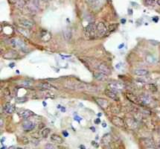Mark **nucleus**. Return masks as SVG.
<instances>
[{"label": "nucleus", "mask_w": 160, "mask_h": 149, "mask_svg": "<svg viewBox=\"0 0 160 149\" xmlns=\"http://www.w3.org/2000/svg\"><path fill=\"white\" fill-rule=\"evenodd\" d=\"M159 62H160V61H159Z\"/></svg>", "instance_id": "nucleus-45"}, {"label": "nucleus", "mask_w": 160, "mask_h": 149, "mask_svg": "<svg viewBox=\"0 0 160 149\" xmlns=\"http://www.w3.org/2000/svg\"><path fill=\"white\" fill-rule=\"evenodd\" d=\"M98 69L99 71L104 73V74H107V75L111 73V70H110V69L109 68V66H108L107 64H104V63H101V64H99L98 66Z\"/></svg>", "instance_id": "nucleus-10"}, {"label": "nucleus", "mask_w": 160, "mask_h": 149, "mask_svg": "<svg viewBox=\"0 0 160 149\" xmlns=\"http://www.w3.org/2000/svg\"><path fill=\"white\" fill-rule=\"evenodd\" d=\"M51 140H52L54 142H55V143H57V144H62L63 142V140L62 137H61L60 136H59V135L55 134V133H54V134L51 135Z\"/></svg>", "instance_id": "nucleus-21"}, {"label": "nucleus", "mask_w": 160, "mask_h": 149, "mask_svg": "<svg viewBox=\"0 0 160 149\" xmlns=\"http://www.w3.org/2000/svg\"><path fill=\"white\" fill-rule=\"evenodd\" d=\"M94 78L98 81H105L107 80V74H104V73L101 72H97L94 73Z\"/></svg>", "instance_id": "nucleus-11"}, {"label": "nucleus", "mask_w": 160, "mask_h": 149, "mask_svg": "<svg viewBox=\"0 0 160 149\" xmlns=\"http://www.w3.org/2000/svg\"><path fill=\"white\" fill-rule=\"evenodd\" d=\"M16 101L17 103H24L28 101V98L26 97H18L16 98Z\"/></svg>", "instance_id": "nucleus-27"}, {"label": "nucleus", "mask_w": 160, "mask_h": 149, "mask_svg": "<svg viewBox=\"0 0 160 149\" xmlns=\"http://www.w3.org/2000/svg\"><path fill=\"white\" fill-rule=\"evenodd\" d=\"M45 1H46V0H45Z\"/></svg>", "instance_id": "nucleus-44"}, {"label": "nucleus", "mask_w": 160, "mask_h": 149, "mask_svg": "<svg viewBox=\"0 0 160 149\" xmlns=\"http://www.w3.org/2000/svg\"><path fill=\"white\" fill-rule=\"evenodd\" d=\"M11 44L13 45L14 47H18L20 49H24L26 48L25 45H24V43L22 42V40L18 38H13L11 40Z\"/></svg>", "instance_id": "nucleus-8"}, {"label": "nucleus", "mask_w": 160, "mask_h": 149, "mask_svg": "<svg viewBox=\"0 0 160 149\" xmlns=\"http://www.w3.org/2000/svg\"><path fill=\"white\" fill-rule=\"evenodd\" d=\"M144 3L147 6H153L156 3V0H144Z\"/></svg>", "instance_id": "nucleus-25"}, {"label": "nucleus", "mask_w": 160, "mask_h": 149, "mask_svg": "<svg viewBox=\"0 0 160 149\" xmlns=\"http://www.w3.org/2000/svg\"><path fill=\"white\" fill-rule=\"evenodd\" d=\"M22 127H23V129L25 131H29L34 129L35 125L32 122H31V121H25L23 124H22Z\"/></svg>", "instance_id": "nucleus-13"}, {"label": "nucleus", "mask_w": 160, "mask_h": 149, "mask_svg": "<svg viewBox=\"0 0 160 149\" xmlns=\"http://www.w3.org/2000/svg\"><path fill=\"white\" fill-rule=\"evenodd\" d=\"M126 97L128 98V100H130L131 102L134 103V104H140V103H142L140 101V98H138V97H137L136 95H135L133 93H126Z\"/></svg>", "instance_id": "nucleus-9"}, {"label": "nucleus", "mask_w": 160, "mask_h": 149, "mask_svg": "<svg viewBox=\"0 0 160 149\" xmlns=\"http://www.w3.org/2000/svg\"><path fill=\"white\" fill-rule=\"evenodd\" d=\"M103 125V127H107V124L103 123V125Z\"/></svg>", "instance_id": "nucleus-40"}, {"label": "nucleus", "mask_w": 160, "mask_h": 149, "mask_svg": "<svg viewBox=\"0 0 160 149\" xmlns=\"http://www.w3.org/2000/svg\"><path fill=\"white\" fill-rule=\"evenodd\" d=\"M19 24L22 27L27 28H31L34 26V22L31 20H26V19H21L19 20Z\"/></svg>", "instance_id": "nucleus-7"}, {"label": "nucleus", "mask_w": 160, "mask_h": 149, "mask_svg": "<svg viewBox=\"0 0 160 149\" xmlns=\"http://www.w3.org/2000/svg\"><path fill=\"white\" fill-rule=\"evenodd\" d=\"M19 56V53L16 50H9L7 52H5L3 55V58L7 60H11V59H15Z\"/></svg>", "instance_id": "nucleus-5"}, {"label": "nucleus", "mask_w": 160, "mask_h": 149, "mask_svg": "<svg viewBox=\"0 0 160 149\" xmlns=\"http://www.w3.org/2000/svg\"><path fill=\"white\" fill-rule=\"evenodd\" d=\"M139 98H140L141 102L144 104H151V102H152V98H151L148 95H146V94L141 95Z\"/></svg>", "instance_id": "nucleus-16"}, {"label": "nucleus", "mask_w": 160, "mask_h": 149, "mask_svg": "<svg viewBox=\"0 0 160 149\" xmlns=\"http://www.w3.org/2000/svg\"><path fill=\"white\" fill-rule=\"evenodd\" d=\"M146 59H147V61L148 62V63H150V64H153V63L156 62V59H155L152 55H148V56H147L146 57Z\"/></svg>", "instance_id": "nucleus-28"}, {"label": "nucleus", "mask_w": 160, "mask_h": 149, "mask_svg": "<svg viewBox=\"0 0 160 149\" xmlns=\"http://www.w3.org/2000/svg\"><path fill=\"white\" fill-rule=\"evenodd\" d=\"M157 84L160 86V78H159V79H157Z\"/></svg>", "instance_id": "nucleus-36"}, {"label": "nucleus", "mask_w": 160, "mask_h": 149, "mask_svg": "<svg viewBox=\"0 0 160 149\" xmlns=\"http://www.w3.org/2000/svg\"><path fill=\"white\" fill-rule=\"evenodd\" d=\"M117 28V24H112L109 26V31H113L114 30H115V28Z\"/></svg>", "instance_id": "nucleus-30"}, {"label": "nucleus", "mask_w": 160, "mask_h": 149, "mask_svg": "<svg viewBox=\"0 0 160 149\" xmlns=\"http://www.w3.org/2000/svg\"><path fill=\"white\" fill-rule=\"evenodd\" d=\"M109 87L111 90L114 91L115 93H118V92H120L121 90L124 89V85L122 83L114 81L109 84Z\"/></svg>", "instance_id": "nucleus-3"}, {"label": "nucleus", "mask_w": 160, "mask_h": 149, "mask_svg": "<svg viewBox=\"0 0 160 149\" xmlns=\"http://www.w3.org/2000/svg\"><path fill=\"white\" fill-rule=\"evenodd\" d=\"M111 140H112V136L111 135L109 134V133H106L103 136L101 139V143L102 145H104V146H108L110 144L111 142Z\"/></svg>", "instance_id": "nucleus-14"}, {"label": "nucleus", "mask_w": 160, "mask_h": 149, "mask_svg": "<svg viewBox=\"0 0 160 149\" xmlns=\"http://www.w3.org/2000/svg\"><path fill=\"white\" fill-rule=\"evenodd\" d=\"M63 37L65 40L69 41V40H71L72 31L70 28H65V29L63 30Z\"/></svg>", "instance_id": "nucleus-22"}, {"label": "nucleus", "mask_w": 160, "mask_h": 149, "mask_svg": "<svg viewBox=\"0 0 160 149\" xmlns=\"http://www.w3.org/2000/svg\"><path fill=\"white\" fill-rule=\"evenodd\" d=\"M134 74L137 76H146L147 74H149V72L147 69H137L134 70Z\"/></svg>", "instance_id": "nucleus-20"}, {"label": "nucleus", "mask_w": 160, "mask_h": 149, "mask_svg": "<svg viewBox=\"0 0 160 149\" xmlns=\"http://www.w3.org/2000/svg\"><path fill=\"white\" fill-rule=\"evenodd\" d=\"M112 123L118 127H123L126 125V122L122 118L118 116H113L111 118Z\"/></svg>", "instance_id": "nucleus-4"}, {"label": "nucleus", "mask_w": 160, "mask_h": 149, "mask_svg": "<svg viewBox=\"0 0 160 149\" xmlns=\"http://www.w3.org/2000/svg\"><path fill=\"white\" fill-rule=\"evenodd\" d=\"M158 20H159V18L157 17H157H154V18L153 19V20H154L155 22H157V21H158Z\"/></svg>", "instance_id": "nucleus-37"}, {"label": "nucleus", "mask_w": 160, "mask_h": 149, "mask_svg": "<svg viewBox=\"0 0 160 149\" xmlns=\"http://www.w3.org/2000/svg\"><path fill=\"white\" fill-rule=\"evenodd\" d=\"M124 45V44H122V45H121L120 46H119V47H118V48H119V49H122V47H123Z\"/></svg>", "instance_id": "nucleus-39"}, {"label": "nucleus", "mask_w": 160, "mask_h": 149, "mask_svg": "<svg viewBox=\"0 0 160 149\" xmlns=\"http://www.w3.org/2000/svg\"><path fill=\"white\" fill-rule=\"evenodd\" d=\"M22 142H23L24 144H28V139L26 138V136H23V137H22Z\"/></svg>", "instance_id": "nucleus-32"}, {"label": "nucleus", "mask_w": 160, "mask_h": 149, "mask_svg": "<svg viewBox=\"0 0 160 149\" xmlns=\"http://www.w3.org/2000/svg\"><path fill=\"white\" fill-rule=\"evenodd\" d=\"M63 134L64 135V136H69V134H68V133H67V132H66V131H63Z\"/></svg>", "instance_id": "nucleus-34"}, {"label": "nucleus", "mask_w": 160, "mask_h": 149, "mask_svg": "<svg viewBox=\"0 0 160 149\" xmlns=\"http://www.w3.org/2000/svg\"><path fill=\"white\" fill-rule=\"evenodd\" d=\"M126 125H128V127L130 129H136L138 127V124L137 122L135 121L133 119H127V120L125 121Z\"/></svg>", "instance_id": "nucleus-12"}, {"label": "nucleus", "mask_w": 160, "mask_h": 149, "mask_svg": "<svg viewBox=\"0 0 160 149\" xmlns=\"http://www.w3.org/2000/svg\"><path fill=\"white\" fill-rule=\"evenodd\" d=\"M39 87L42 88L43 89H46V90H51L53 89H55V87H54L53 86H51V84H48V83H41L40 84L38 85Z\"/></svg>", "instance_id": "nucleus-23"}, {"label": "nucleus", "mask_w": 160, "mask_h": 149, "mask_svg": "<svg viewBox=\"0 0 160 149\" xmlns=\"http://www.w3.org/2000/svg\"><path fill=\"white\" fill-rule=\"evenodd\" d=\"M147 87H148V89H149L151 91H152V92H157V87H156L155 84H149L148 85H147Z\"/></svg>", "instance_id": "nucleus-29"}, {"label": "nucleus", "mask_w": 160, "mask_h": 149, "mask_svg": "<svg viewBox=\"0 0 160 149\" xmlns=\"http://www.w3.org/2000/svg\"><path fill=\"white\" fill-rule=\"evenodd\" d=\"M49 133H50V129L49 128H44L42 131V136L44 138H46L48 136H49Z\"/></svg>", "instance_id": "nucleus-26"}, {"label": "nucleus", "mask_w": 160, "mask_h": 149, "mask_svg": "<svg viewBox=\"0 0 160 149\" xmlns=\"http://www.w3.org/2000/svg\"><path fill=\"white\" fill-rule=\"evenodd\" d=\"M125 21H126L125 20H122V22H124H124H125Z\"/></svg>", "instance_id": "nucleus-42"}, {"label": "nucleus", "mask_w": 160, "mask_h": 149, "mask_svg": "<svg viewBox=\"0 0 160 149\" xmlns=\"http://www.w3.org/2000/svg\"><path fill=\"white\" fill-rule=\"evenodd\" d=\"M96 102H97V103L98 104V105L100 106L101 108H103V109H105V108L107 107L108 102L106 100V99H104V98H98L96 99Z\"/></svg>", "instance_id": "nucleus-19"}, {"label": "nucleus", "mask_w": 160, "mask_h": 149, "mask_svg": "<svg viewBox=\"0 0 160 149\" xmlns=\"http://www.w3.org/2000/svg\"><path fill=\"white\" fill-rule=\"evenodd\" d=\"M4 110H5L6 113H8V114H11V113H13L15 111V106L14 104H11V103H7L5 105Z\"/></svg>", "instance_id": "nucleus-17"}, {"label": "nucleus", "mask_w": 160, "mask_h": 149, "mask_svg": "<svg viewBox=\"0 0 160 149\" xmlns=\"http://www.w3.org/2000/svg\"><path fill=\"white\" fill-rule=\"evenodd\" d=\"M105 94L106 95L107 97H109V98H110L111 99H113V100H118V95H117L116 93L115 92H114V91L111 90V89H106L105 90Z\"/></svg>", "instance_id": "nucleus-15"}, {"label": "nucleus", "mask_w": 160, "mask_h": 149, "mask_svg": "<svg viewBox=\"0 0 160 149\" xmlns=\"http://www.w3.org/2000/svg\"><path fill=\"white\" fill-rule=\"evenodd\" d=\"M45 148H55V147L53 145H51V144H48V145H46V146H45Z\"/></svg>", "instance_id": "nucleus-33"}, {"label": "nucleus", "mask_w": 160, "mask_h": 149, "mask_svg": "<svg viewBox=\"0 0 160 149\" xmlns=\"http://www.w3.org/2000/svg\"><path fill=\"white\" fill-rule=\"evenodd\" d=\"M142 142L143 144V146L147 148H157V146H155L154 142L153 140L149 138H144L142 140Z\"/></svg>", "instance_id": "nucleus-6"}, {"label": "nucleus", "mask_w": 160, "mask_h": 149, "mask_svg": "<svg viewBox=\"0 0 160 149\" xmlns=\"http://www.w3.org/2000/svg\"><path fill=\"white\" fill-rule=\"evenodd\" d=\"M96 32V26L95 24L89 23L86 27L85 28V34L87 37H93Z\"/></svg>", "instance_id": "nucleus-2"}, {"label": "nucleus", "mask_w": 160, "mask_h": 149, "mask_svg": "<svg viewBox=\"0 0 160 149\" xmlns=\"http://www.w3.org/2000/svg\"><path fill=\"white\" fill-rule=\"evenodd\" d=\"M86 2H88V3H90V4H95L97 3V2H98V0H86Z\"/></svg>", "instance_id": "nucleus-31"}, {"label": "nucleus", "mask_w": 160, "mask_h": 149, "mask_svg": "<svg viewBox=\"0 0 160 149\" xmlns=\"http://www.w3.org/2000/svg\"><path fill=\"white\" fill-rule=\"evenodd\" d=\"M10 66H11V67H14V64H10Z\"/></svg>", "instance_id": "nucleus-41"}, {"label": "nucleus", "mask_w": 160, "mask_h": 149, "mask_svg": "<svg viewBox=\"0 0 160 149\" xmlns=\"http://www.w3.org/2000/svg\"><path fill=\"white\" fill-rule=\"evenodd\" d=\"M157 3L160 6V0H157Z\"/></svg>", "instance_id": "nucleus-38"}, {"label": "nucleus", "mask_w": 160, "mask_h": 149, "mask_svg": "<svg viewBox=\"0 0 160 149\" xmlns=\"http://www.w3.org/2000/svg\"><path fill=\"white\" fill-rule=\"evenodd\" d=\"M33 115H34V113H33L32 111L29 110H22V112H21V113H20L21 117H22V119H24L30 118L31 116H32Z\"/></svg>", "instance_id": "nucleus-18"}, {"label": "nucleus", "mask_w": 160, "mask_h": 149, "mask_svg": "<svg viewBox=\"0 0 160 149\" xmlns=\"http://www.w3.org/2000/svg\"><path fill=\"white\" fill-rule=\"evenodd\" d=\"M159 134H160V127H159Z\"/></svg>", "instance_id": "nucleus-43"}, {"label": "nucleus", "mask_w": 160, "mask_h": 149, "mask_svg": "<svg viewBox=\"0 0 160 149\" xmlns=\"http://www.w3.org/2000/svg\"><path fill=\"white\" fill-rule=\"evenodd\" d=\"M18 31L20 33V34H22L23 36L25 37L29 36V32H28V30L24 29V28H19Z\"/></svg>", "instance_id": "nucleus-24"}, {"label": "nucleus", "mask_w": 160, "mask_h": 149, "mask_svg": "<svg viewBox=\"0 0 160 149\" xmlns=\"http://www.w3.org/2000/svg\"><path fill=\"white\" fill-rule=\"evenodd\" d=\"M107 28L104 22H100L97 24L96 26V33L98 37H103L107 34Z\"/></svg>", "instance_id": "nucleus-1"}, {"label": "nucleus", "mask_w": 160, "mask_h": 149, "mask_svg": "<svg viewBox=\"0 0 160 149\" xmlns=\"http://www.w3.org/2000/svg\"><path fill=\"white\" fill-rule=\"evenodd\" d=\"M100 122H101V120L99 119H97L96 120H95V123L96 124H98V123H100Z\"/></svg>", "instance_id": "nucleus-35"}]
</instances>
